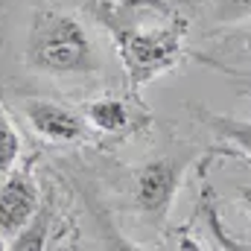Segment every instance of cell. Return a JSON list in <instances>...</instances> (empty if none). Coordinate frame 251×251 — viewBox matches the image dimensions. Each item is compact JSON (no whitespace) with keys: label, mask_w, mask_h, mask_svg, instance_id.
I'll return each instance as SVG.
<instances>
[{"label":"cell","mask_w":251,"mask_h":251,"mask_svg":"<svg viewBox=\"0 0 251 251\" xmlns=\"http://www.w3.org/2000/svg\"><path fill=\"white\" fill-rule=\"evenodd\" d=\"M85 15L111 38L131 94L184 62L190 21L170 0H88Z\"/></svg>","instance_id":"obj_1"},{"label":"cell","mask_w":251,"mask_h":251,"mask_svg":"<svg viewBox=\"0 0 251 251\" xmlns=\"http://www.w3.org/2000/svg\"><path fill=\"white\" fill-rule=\"evenodd\" d=\"M26 62L50 76H91L100 70L88 29L62 9H38L32 15Z\"/></svg>","instance_id":"obj_2"},{"label":"cell","mask_w":251,"mask_h":251,"mask_svg":"<svg viewBox=\"0 0 251 251\" xmlns=\"http://www.w3.org/2000/svg\"><path fill=\"white\" fill-rule=\"evenodd\" d=\"M187 167H190V158H184V155H161V158L146 161L131 178L134 207L143 216H149L152 222L164 219L170 213L178 190H181Z\"/></svg>","instance_id":"obj_3"},{"label":"cell","mask_w":251,"mask_h":251,"mask_svg":"<svg viewBox=\"0 0 251 251\" xmlns=\"http://www.w3.org/2000/svg\"><path fill=\"white\" fill-rule=\"evenodd\" d=\"M41 190L32 176V167H15L0 181V237L12 240L24 231L41 210Z\"/></svg>","instance_id":"obj_4"},{"label":"cell","mask_w":251,"mask_h":251,"mask_svg":"<svg viewBox=\"0 0 251 251\" xmlns=\"http://www.w3.org/2000/svg\"><path fill=\"white\" fill-rule=\"evenodd\" d=\"M24 114L41 137L53 143H76L88 134V120L53 100H29L24 105Z\"/></svg>","instance_id":"obj_5"},{"label":"cell","mask_w":251,"mask_h":251,"mask_svg":"<svg viewBox=\"0 0 251 251\" xmlns=\"http://www.w3.org/2000/svg\"><path fill=\"white\" fill-rule=\"evenodd\" d=\"M85 120H88V126H94L97 131L120 134V131L128 128L131 114H128V105H126L123 100H117V97H100V100L88 102Z\"/></svg>","instance_id":"obj_6"},{"label":"cell","mask_w":251,"mask_h":251,"mask_svg":"<svg viewBox=\"0 0 251 251\" xmlns=\"http://www.w3.org/2000/svg\"><path fill=\"white\" fill-rule=\"evenodd\" d=\"M50 225H53V201L44 199V201H41V210L35 213V219H32L24 231H18V234L9 240L6 251H47Z\"/></svg>","instance_id":"obj_7"},{"label":"cell","mask_w":251,"mask_h":251,"mask_svg":"<svg viewBox=\"0 0 251 251\" xmlns=\"http://www.w3.org/2000/svg\"><path fill=\"white\" fill-rule=\"evenodd\" d=\"M207 126L213 128V134H219L225 143H231L237 155L251 158V120H240L231 114H210Z\"/></svg>","instance_id":"obj_8"},{"label":"cell","mask_w":251,"mask_h":251,"mask_svg":"<svg viewBox=\"0 0 251 251\" xmlns=\"http://www.w3.org/2000/svg\"><path fill=\"white\" fill-rule=\"evenodd\" d=\"M88 204H91L94 228H97V234H100V246H102V251H146V249H140L134 240H128L123 231L114 225V219L102 210V204H100V201L88 199Z\"/></svg>","instance_id":"obj_9"},{"label":"cell","mask_w":251,"mask_h":251,"mask_svg":"<svg viewBox=\"0 0 251 251\" xmlns=\"http://www.w3.org/2000/svg\"><path fill=\"white\" fill-rule=\"evenodd\" d=\"M201 216H204V222H207V231H210V237H213V243L219 246V251H251L249 243H243V240H234L225 228H222V222H219V213H216V207H213V196H210V190L204 187L201 190Z\"/></svg>","instance_id":"obj_10"},{"label":"cell","mask_w":251,"mask_h":251,"mask_svg":"<svg viewBox=\"0 0 251 251\" xmlns=\"http://www.w3.org/2000/svg\"><path fill=\"white\" fill-rule=\"evenodd\" d=\"M21 158V134L12 120L0 111V176H9Z\"/></svg>","instance_id":"obj_11"},{"label":"cell","mask_w":251,"mask_h":251,"mask_svg":"<svg viewBox=\"0 0 251 251\" xmlns=\"http://www.w3.org/2000/svg\"><path fill=\"white\" fill-rule=\"evenodd\" d=\"M251 18V0H210L213 24H240Z\"/></svg>","instance_id":"obj_12"},{"label":"cell","mask_w":251,"mask_h":251,"mask_svg":"<svg viewBox=\"0 0 251 251\" xmlns=\"http://www.w3.org/2000/svg\"><path fill=\"white\" fill-rule=\"evenodd\" d=\"M176 251H207L201 246V240L199 237H193L187 228H181L178 231V237H176Z\"/></svg>","instance_id":"obj_13"},{"label":"cell","mask_w":251,"mask_h":251,"mask_svg":"<svg viewBox=\"0 0 251 251\" xmlns=\"http://www.w3.org/2000/svg\"><path fill=\"white\" fill-rule=\"evenodd\" d=\"M240 204L246 207V213L251 216V184H243L240 187Z\"/></svg>","instance_id":"obj_14"}]
</instances>
